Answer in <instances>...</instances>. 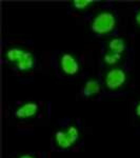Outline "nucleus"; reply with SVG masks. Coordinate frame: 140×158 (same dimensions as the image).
I'll use <instances>...</instances> for the list:
<instances>
[{
	"mask_svg": "<svg viewBox=\"0 0 140 158\" xmlns=\"http://www.w3.org/2000/svg\"><path fill=\"white\" fill-rule=\"evenodd\" d=\"M109 49H110V52L122 55V53L126 50V42H124V40L122 39V38H119V37L113 38V39L109 42Z\"/></svg>",
	"mask_w": 140,
	"mask_h": 158,
	"instance_id": "nucleus-8",
	"label": "nucleus"
},
{
	"mask_svg": "<svg viewBox=\"0 0 140 158\" xmlns=\"http://www.w3.org/2000/svg\"><path fill=\"white\" fill-rule=\"evenodd\" d=\"M79 138V131L76 127H68L67 130L58 131L55 134V142L61 149H68Z\"/></svg>",
	"mask_w": 140,
	"mask_h": 158,
	"instance_id": "nucleus-3",
	"label": "nucleus"
},
{
	"mask_svg": "<svg viewBox=\"0 0 140 158\" xmlns=\"http://www.w3.org/2000/svg\"><path fill=\"white\" fill-rule=\"evenodd\" d=\"M121 59V55L120 54H116V53L113 52H108L105 53L103 56V60L106 64H110V65H114L118 62L119 60Z\"/></svg>",
	"mask_w": 140,
	"mask_h": 158,
	"instance_id": "nucleus-9",
	"label": "nucleus"
},
{
	"mask_svg": "<svg viewBox=\"0 0 140 158\" xmlns=\"http://www.w3.org/2000/svg\"><path fill=\"white\" fill-rule=\"evenodd\" d=\"M6 58L10 62L15 63L19 71H30L35 64V58L32 53L19 48L7 50Z\"/></svg>",
	"mask_w": 140,
	"mask_h": 158,
	"instance_id": "nucleus-1",
	"label": "nucleus"
},
{
	"mask_svg": "<svg viewBox=\"0 0 140 158\" xmlns=\"http://www.w3.org/2000/svg\"><path fill=\"white\" fill-rule=\"evenodd\" d=\"M92 3H93V1H91V0H76V1L73 2L74 6L78 10L85 9V7H88Z\"/></svg>",
	"mask_w": 140,
	"mask_h": 158,
	"instance_id": "nucleus-10",
	"label": "nucleus"
},
{
	"mask_svg": "<svg viewBox=\"0 0 140 158\" xmlns=\"http://www.w3.org/2000/svg\"><path fill=\"white\" fill-rule=\"evenodd\" d=\"M99 92H100V83L95 79H91V80L86 81L82 89V94L84 97H91V96L98 94Z\"/></svg>",
	"mask_w": 140,
	"mask_h": 158,
	"instance_id": "nucleus-7",
	"label": "nucleus"
},
{
	"mask_svg": "<svg viewBox=\"0 0 140 158\" xmlns=\"http://www.w3.org/2000/svg\"><path fill=\"white\" fill-rule=\"evenodd\" d=\"M105 85L109 90H117L120 89L126 81V73L120 68H114L106 73Z\"/></svg>",
	"mask_w": 140,
	"mask_h": 158,
	"instance_id": "nucleus-4",
	"label": "nucleus"
},
{
	"mask_svg": "<svg viewBox=\"0 0 140 158\" xmlns=\"http://www.w3.org/2000/svg\"><path fill=\"white\" fill-rule=\"evenodd\" d=\"M136 22L140 25V11L137 12V14H136Z\"/></svg>",
	"mask_w": 140,
	"mask_h": 158,
	"instance_id": "nucleus-11",
	"label": "nucleus"
},
{
	"mask_svg": "<svg viewBox=\"0 0 140 158\" xmlns=\"http://www.w3.org/2000/svg\"><path fill=\"white\" fill-rule=\"evenodd\" d=\"M38 104L34 102H27L19 106L15 112V116L19 119H27L32 118L37 114L38 112Z\"/></svg>",
	"mask_w": 140,
	"mask_h": 158,
	"instance_id": "nucleus-6",
	"label": "nucleus"
},
{
	"mask_svg": "<svg viewBox=\"0 0 140 158\" xmlns=\"http://www.w3.org/2000/svg\"><path fill=\"white\" fill-rule=\"evenodd\" d=\"M60 67L63 73L67 75H76L79 72V62L71 54H63L60 58Z\"/></svg>",
	"mask_w": 140,
	"mask_h": 158,
	"instance_id": "nucleus-5",
	"label": "nucleus"
},
{
	"mask_svg": "<svg viewBox=\"0 0 140 158\" xmlns=\"http://www.w3.org/2000/svg\"><path fill=\"white\" fill-rule=\"evenodd\" d=\"M136 114L138 116H140V102L137 104V106H136Z\"/></svg>",
	"mask_w": 140,
	"mask_h": 158,
	"instance_id": "nucleus-12",
	"label": "nucleus"
},
{
	"mask_svg": "<svg viewBox=\"0 0 140 158\" xmlns=\"http://www.w3.org/2000/svg\"><path fill=\"white\" fill-rule=\"evenodd\" d=\"M19 158H35V157H34V156H32V155L27 154V155H22V156H20Z\"/></svg>",
	"mask_w": 140,
	"mask_h": 158,
	"instance_id": "nucleus-13",
	"label": "nucleus"
},
{
	"mask_svg": "<svg viewBox=\"0 0 140 158\" xmlns=\"http://www.w3.org/2000/svg\"><path fill=\"white\" fill-rule=\"evenodd\" d=\"M116 27L115 15L111 12H101L96 15L91 22V27L94 33L98 35H105L111 33Z\"/></svg>",
	"mask_w": 140,
	"mask_h": 158,
	"instance_id": "nucleus-2",
	"label": "nucleus"
}]
</instances>
